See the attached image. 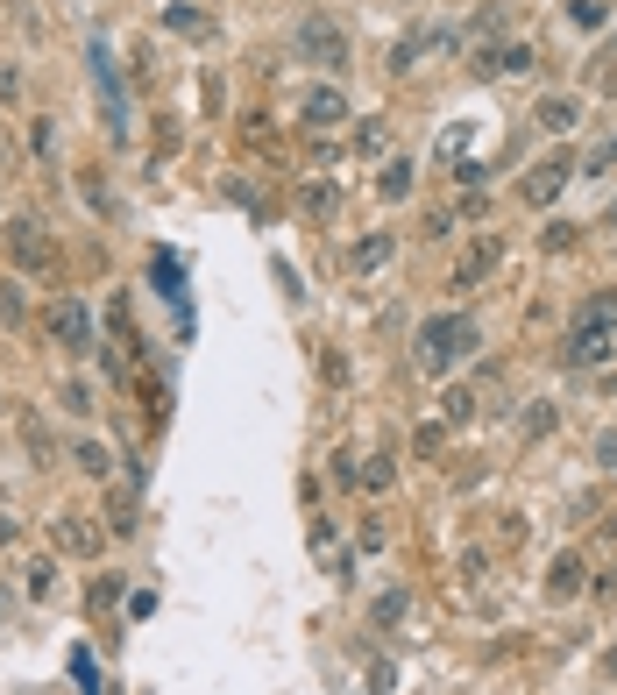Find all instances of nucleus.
<instances>
[{
  "label": "nucleus",
  "mask_w": 617,
  "mask_h": 695,
  "mask_svg": "<svg viewBox=\"0 0 617 695\" xmlns=\"http://www.w3.org/2000/svg\"><path fill=\"white\" fill-rule=\"evenodd\" d=\"M93 86H100V107H107V128L114 135H128V93H121V71H114V57H107V43L93 36Z\"/></svg>",
  "instance_id": "4"
},
{
  "label": "nucleus",
  "mask_w": 617,
  "mask_h": 695,
  "mask_svg": "<svg viewBox=\"0 0 617 695\" xmlns=\"http://www.w3.org/2000/svg\"><path fill=\"white\" fill-rule=\"evenodd\" d=\"M547 596H554V603L582 596V554H561V561L547 568Z\"/></svg>",
  "instance_id": "12"
},
{
  "label": "nucleus",
  "mask_w": 617,
  "mask_h": 695,
  "mask_svg": "<svg viewBox=\"0 0 617 695\" xmlns=\"http://www.w3.org/2000/svg\"><path fill=\"white\" fill-rule=\"evenodd\" d=\"M22 440H29V454H36V461H50V433H43V419H36V412H22Z\"/></svg>",
  "instance_id": "18"
},
{
  "label": "nucleus",
  "mask_w": 617,
  "mask_h": 695,
  "mask_svg": "<svg viewBox=\"0 0 617 695\" xmlns=\"http://www.w3.org/2000/svg\"><path fill=\"white\" fill-rule=\"evenodd\" d=\"M497 263H504V235H476L469 249H461V263H454V291H476Z\"/></svg>",
  "instance_id": "7"
},
{
  "label": "nucleus",
  "mask_w": 617,
  "mask_h": 695,
  "mask_svg": "<svg viewBox=\"0 0 617 695\" xmlns=\"http://www.w3.org/2000/svg\"><path fill=\"white\" fill-rule=\"evenodd\" d=\"M596 469H617V433H603V440H596Z\"/></svg>",
  "instance_id": "24"
},
{
  "label": "nucleus",
  "mask_w": 617,
  "mask_h": 695,
  "mask_svg": "<svg viewBox=\"0 0 617 695\" xmlns=\"http://www.w3.org/2000/svg\"><path fill=\"white\" fill-rule=\"evenodd\" d=\"M575 29H603V0H575Z\"/></svg>",
  "instance_id": "21"
},
{
  "label": "nucleus",
  "mask_w": 617,
  "mask_h": 695,
  "mask_svg": "<svg viewBox=\"0 0 617 695\" xmlns=\"http://www.w3.org/2000/svg\"><path fill=\"white\" fill-rule=\"evenodd\" d=\"M0 320H8V327L22 320V291H15V284H0Z\"/></svg>",
  "instance_id": "22"
},
{
  "label": "nucleus",
  "mask_w": 617,
  "mask_h": 695,
  "mask_svg": "<svg viewBox=\"0 0 617 695\" xmlns=\"http://www.w3.org/2000/svg\"><path fill=\"white\" fill-rule=\"evenodd\" d=\"M568 362L575 369H603L617 362V298H589L575 327H568Z\"/></svg>",
  "instance_id": "2"
},
{
  "label": "nucleus",
  "mask_w": 617,
  "mask_h": 695,
  "mask_svg": "<svg viewBox=\"0 0 617 695\" xmlns=\"http://www.w3.org/2000/svg\"><path fill=\"white\" fill-rule=\"evenodd\" d=\"M50 341H57L64 355H86V348H93V313H86L79 298H57V305H50Z\"/></svg>",
  "instance_id": "5"
},
{
  "label": "nucleus",
  "mask_w": 617,
  "mask_h": 695,
  "mask_svg": "<svg viewBox=\"0 0 617 695\" xmlns=\"http://www.w3.org/2000/svg\"><path fill=\"white\" fill-rule=\"evenodd\" d=\"M383 256H391V235H369V242H355V270H376Z\"/></svg>",
  "instance_id": "17"
},
{
  "label": "nucleus",
  "mask_w": 617,
  "mask_h": 695,
  "mask_svg": "<svg viewBox=\"0 0 617 695\" xmlns=\"http://www.w3.org/2000/svg\"><path fill=\"white\" fill-rule=\"evenodd\" d=\"M582 121V100L575 93H554V100H539V128H547V135H568Z\"/></svg>",
  "instance_id": "11"
},
{
  "label": "nucleus",
  "mask_w": 617,
  "mask_h": 695,
  "mask_svg": "<svg viewBox=\"0 0 617 695\" xmlns=\"http://www.w3.org/2000/svg\"><path fill=\"white\" fill-rule=\"evenodd\" d=\"M610 227H617V199H610Z\"/></svg>",
  "instance_id": "25"
},
{
  "label": "nucleus",
  "mask_w": 617,
  "mask_h": 695,
  "mask_svg": "<svg viewBox=\"0 0 617 695\" xmlns=\"http://www.w3.org/2000/svg\"><path fill=\"white\" fill-rule=\"evenodd\" d=\"M483 71H511V79H518V71H532V50L525 43H504V50L483 57Z\"/></svg>",
  "instance_id": "13"
},
{
  "label": "nucleus",
  "mask_w": 617,
  "mask_h": 695,
  "mask_svg": "<svg viewBox=\"0 0 617 695\" xmlns=\"http://www.w3.org/2000/svg\"><path fill=\"white\" fill-rule=\"evenodd\" d=\"M539 242H547V249H568V242H575V227H568V220H547V235H539Z\"/></svg>",
  "instance_id": "23"
},
{
  "label": "nucleus",
  "mask_w": 617,
  "mask_h": 695,
  "mask_svg": "<svg viewBox=\"0 0 617 695\" xmlns=\"http://www.w3.org/2000/svg\"><path fill=\"white\" fill-rule=\"evenodd\" d=\"M476 341H483V334H476V320H469V313H433V320L419 327L412 355H419V369H426V376H447L454 362H469V355H476Z\"/></svg>",
  "instance_id": "1"
},
{
  "label": "nucleus",
  "mask_w": 617,
  "mask_h": 695,
  "mask_svg": "<svg viewBox=\"0 0 617 695\" xmlns=\"http://www.w3.org/2000/svg\"><path fill=\"white\" fill-rule=\"evenodd\" d=\"M469 405H476V398H469V391H461V383H454V391L440 398V412H447V426H454V419H469Z\"/></svg>",
  "instance_id": "20"
},
{
  "label": "nucleus",
  "mask_w": 617,
  "mask_h": 695,
  "mask_svg": "<svg viewBox=\"0 0 617 695\" xmlns=\"http://www.w3.org/2000/svg\"><path fill=\"white\" fill-rule=\"evenodd\" d=\"M8 256H15L22 270H50V249H43V235H36V220H8Z\"/></svg>",
  "instance_id": "9"
},
{
  "label": "nucleus",
  "mask_w": 617,
  "mask_h": 695,
  "mask_svg": "<svg viewBox=\"0 0 617 695\" xmlns=\"http://www.w3.org/2000/svg\"><path fill=\"white\" fill-rule=\"evenodd\" d=\"M79 469H86V476H107V469H114V454H107L100 440H79Z\"/></svg>",
  "instance_id": "16"
},
{
  "label": "nucleus",
  "mask_w": 617,
  "mask_h": 695,
  "mask_svg": "<svg viewBox=\"0 0 617 695\" xmlns=\"http://www.w3.org/2000/svg\"><path fill=\"white\" fill-rule=\"evenodd\" d=\"M610 674H617V653H610Z\"/></svg>",
  "instance_id": "26"
},
{
  "label": "nucleus",
  "mask_w": 617,
  "mask_h": 695,
  "mask_svg": "<svg viewBox=\"0 0 617 695\" xmlns=\"http://www.w3.org/2000/svg\"><path fill=\"white\" fill-rule=\"evenodd\" d=\"M57 398H64V412H79V419H86V412H93V383H64Z\"/></svg>",
  "instance_id": "19"
},
{
  "label": "nucleus",
  "mask_w": 617,
  "mask_h": 695,
  "mask_svg": "<svg viewBox=\"0 0 617 695\" xmlns=\"http://www.w3.org/2000/svg\"><path fill=\"white\" fill-rule=\"evenodd\" d=\"M568 178H575V157H568V149H561V157H539V164L525 171V185H518V192H525L532 206H554Z\"/></svg>",
  "instance_id": "6"
},
{
  "label": "nucleus",
  "mask_w": 617,
  "mask_h": 695,
  "mask_svg": "<svg viewBox=\"0 0 617 695\" xmlns=\"http://www.w3.org/2000/svg\"><path fill=\"white\" fill-rule=\"evenodd\" d=\"M164 22H171L178 36H192V43H206V36H213V22H206L199 8H164Z\"/></svg>",
  "instance_id": "14"
},
{
  "label": "nucleus",
  "mask_w": 617,
  "mask_h": 695,
  "mask_svg": "<svg viewBox=\"0 0 617 695\" xmlns=\"http://www.w3.org/2000/svg\"><path fill=\"white\" fill-rule=\"evenodd\" d=\"M305 121H313V128H334V121H348V100H341L334 86H313V93H305Z\"/></svg>",
  "instance_id": "10"
},
{
  "label": "nucleus",
  "mask_w": 617,
  "mask_h": 695,
  "mask_svg": "<svg viewBox=\"0 0 617 695\" xmlns=\"http://www.w3.org/2000/svg\"><path fill=\"white\" fill-rule=\"evenodd\" d=\"M376 192H383V199H405V192H412V164L391 157V164H383V178H376Z\"/></svg>",
  "instance_id": "15"
},
{
  "label": "nucleus",
  "mask_w": 617,
  "mask_h": 695,
  "mask_svg": "<svg viewBox=\"0 0 617 695\" xmlns=\"http://www.w3.org/2000/svg\"><path fill=\"white\" fill-rule=\"evenodd\" d=\"M291 43H298V57H305V64H327V71H341V64H348V36H341L327 15H305Z\"/></svg>",
  "instance_id": "3"
},
{
  "label": "nucleus",
  "mask_w": 617,
  "mask_h": 695,
  "mask_svg": "<svg viewBox=\"0 0 617 695\" xmlns=\"http://www.w3.org/2000/svg\"><path fill=\"white\" fill-rule=\"evenodd\" d=\"M50 539L64 554H100V525L86 518V511H64V518H50Z\"/></svg>",
  "instance_id": "8"
}]
</instances>
